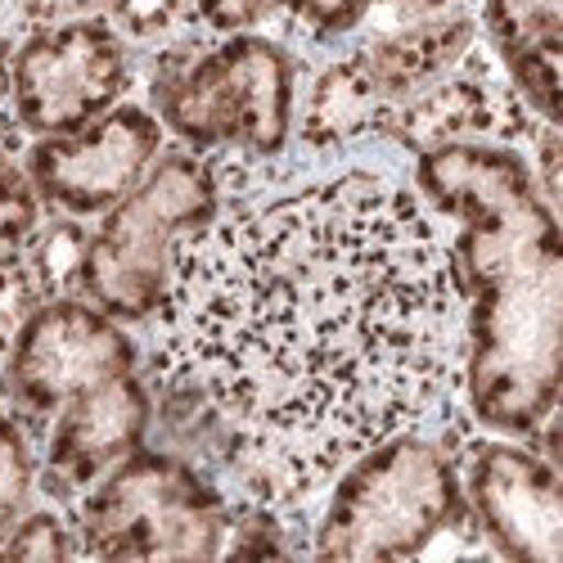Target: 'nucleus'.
Listing matches in <instances>:
<instances>
[{
	"mask_svg": "<svg viewBox=\"0 0 563 563\" xmlns=\"http://www.w3.org/2000/svg\"><path fill=\"white\" fill-rule=\"evenodd\" d=\"M36 221H41V199L32 190L27 172L0 150V249L23 244Z\"/></svg>",
	"mask_w": 563,
	"mask_h": 563,
	"instance_id": "nucleus-20",
	"label": "nucleus"
},
{
	"mask_svg": "<svg viewBox=\"0 0 563 563\" xmlns=\"http://www.w3.org/2000/svg\"><path fill=\"white\" fill-rule=\"evenodd\" d=\"M77 554V532L51 509H23L19 519L0 532V559H73Z\"/></svg>",
	"mask_w": 563,
	"mask_h": 563,
	"instance_id": "nucleus-19",
	"label": "nucleus"
},
{
	"mask_svg": "<svg viewBox=\"0 0 563 563\" xmlns=\"http://www.w3.org/2000/svg\"><path fill=\"white\" fill-rule=\"evenodd\" d=\"M415 185L460 221L451 244L464 294V393L478 424L528 438L559 410L563 253L532 167L505 145L415 154Z\"/></svg>",
	"mask_w": 563,
	"mask_h": 563,
	"instance_id": "nucleus-2",
	"label": "nucleus"
},
{
	"mask_svg": "<svg viewBox=\"0 0 563 563\" xmlns=\"http://www.w3.org/2000/svg\"><path fill=\"white\" fill-rule=\"evenodd\" d=\"M32 483H36V464L27 451V433L5 406V397H0V532L27 509Z\"/></svg>",
	"mask_w": 563,
	"mask_h": 563,
	"instance_id": "nucleus-17",
	"label": "nucleus"
},
{
	"mask_svg": "<svg viewBox=\"0 0 563 563\" xmlns=\"http://www.w3.org/2000/svg\"><path fill=\"white\" fill-rule=\"evenodd\" d=\"M113 0H14L19 19L36 27H59V23H81V19H109Z\"/></svg>",
	"mask_w": 563,
	"mask_h": 563,
	"instance_id": "nucleus-24",
	"label": "nucleus"
},
{
	"mask_svg": "<svg viewBox=\"0 0 563 563\" xmlns=\"http://www.w3.org/2000/svg\"><path fill=\"white\" fill-rule=\"evenodd\" d=\"M163 154V122L150 109L118 104L104 118L64 135H36L27 150V180L41 203L64 217H100Z\"/></svg>",
	"mask_w": 563,
	"mask_h": 563,
	"instance_id": "nucleus-9",
	"label": "nucleus"
},
{
	"mask_svg": "<svg viewBox=\"0 0 563 563\" xmlns=\"http://www.w3.org/2000/svg\"><path fill=\"white\" fill-rule=\"evenodd\" d=\"M10 45L0 41V122H5V113H10Z\"/></svg>",
	"mask_w": 563,
	"mask_h": 563,
	"instance_id": "nucleus-26",
	"label": "nucleus"
},
{
	"mask_svg": "<svg viewBox=\"0 0 563 563\" xmlns=\"http://www.w3.org/2000/svg\"><path fill=\"white\" fill-rule=\"evenodd\" d=\"M86 244H90V230L77 217H51V221H36L32 234L19 244L23 262L36 279V289L45 302L55 298H81V266H86Z\"/></svg>",
	"mask_w": 563,
	"mask_h": 563,
	"instance_id": "nucleus-16",
	"label": "nucleus"
},
{
	"mask_svg": "<svg viewBox=\"0 0 563 563\" xmlns=\"http://www.w3.org/2000/svg\"><path fill=\"white\" fill-rule=\"evenodd\" d=\"M374 5H379L397 27V23H415V19H429V14H451L464 5V0H374Z\"/></svg>",
	"mask_w": 563,
	"mask_h": 563,
	"instance_id": "nucleus-25",
	"label": "nucleus"
},
{
	"mask_svg": "<svg viewBox=\"0 0 563 563\" xmlns=\"http://www.w3.org/2000/svg\"><path fill=\"white\" fill-rule=\"evenodd\" d=\"M455 460L406 433L374 442L339 468L334 496L316 528V559H410L464 523Z\"/></svg>",
	"mask_w": 563,
	"mask_h": 563,
	"instance_id": "nucleus-3",
	"label": "nucleus"
},
{
	"mask_svg": "<svg viewBox=\"0 0 563 563\" xmlns=\"http://www.w3.org/2000/svg\"><path fill=\"white\" fill-rule=\"evenodd\" d=\"M150 419L154 401L135 369L77 393L51 419V433H45V492L73 500L77 492L96 487L113 464L145 446Z\"/></svg>",
	"mask_w": 563,
	"mask_h": 563,
	"instance_id": "nucleus-11",
	"label": "nucleus"
},
{
	"mask_svg": "<svg viewBox=\"0 0 563 563\" xmlns=\"http://www.w3.org/2000/svg\"><path fill=\"white\" fill-rule=\"evenodd\" d=\"M126 86L131 55L109 19L36 27L10 55V113L32 135H64L104 118Z\"/></svg>",
	"mask_w": 563,
	"mask_h": 563,
	"instance_id": "nucleus-8",
	"label": "nucleus"
},
{
	"mask_svg": "<svg viewBox=\"0 0 563 563\" xmlns=\"http://www.w3.org/2000/svg\"><path fill=\"white\" fill-rule=\"evenodd\" d=\"M393 100L384 96L374 77L365 73L361 55H343L311 81V96L302 104V145L307 150H343L361 135L388 131L393 118Z\"/></svg>",
	"mask_w": 563,
	"mask_h": 563,
	"instance_id": "nucleus-15",
	"label": "nucleus"
},
{
	"mask_svg": "<svg viewBox=\"0 0 563 563\" xmlns=\"http://www.w3.org/2000/svg\"><path fill=\"white\" fill-rule=\"evenodd\" d=\"M135 369V343L122 320L86 298L41 302L0 365V397L23 429H51V419L86 388Z\"/></svg>",
	"mask_w": 563,
	"mask_h": 563,
	"instance_id": "nucleus-7",
	"label": "nucleus"
},
{
	"mask_svg": "<svg viewBox=\"0 0 563 563\" xmlns=\"http://www.w3.org/2000/svg\"><path fill=\"white\" fill-rule=\"evenodd\" d=\"M464 361V294L424 199L369 172L217 212L154 311V374L199 401L230 474L289 509L429 419Z\"/></svg>",
	"mask_w": 563,
	"mask_h": 563,
	"instance_id": "nucleus-1",
	"label": "nucleus"
},
{
	"mask_svg": "<svg viewBox=\"0 0 563 563\" xmlns=\"http://www.w3.org/2000/svg\"><path fill=\"white\" fill-rule=\"evenodd\" d=\"M199 19L212 27V32H249L257 23H266L271 14L285 10V0H195Z\"/></svg>",
	"mask_w": 563,
	"mask_h": 563,
	"instance_id": "nucleus-22",
	"label": "nucleus"
},
{
	"mask_svg": "<svg viewBox=\"0 0 563 563\" xmlns=\"http://www.w3.org/2000/svg\"><path fill=\"white\" fill-rule=\"evenodd\" d=\"M474 41H478V23L464 10H451V14L397 23L393 32L365 41L356 55H361L365 73L374 77V86H379L393 104H401L415 90H424L429 81L446 77L464 55H474Z\"/></svg>",
	"mask_w": 563,
	"mask_h": 563,
	"instance_id": "nucleus-14",
	"label": "nucleus"
},
{
	"mask_svg": "<svg viewBox=\"0 0 563 563\" xmlns=\"http://www.w3.org/2000/svg\"><path fill=\"white\" fill-rule=\"evenodd\" d=\"M180 0H113L109 5V23L122 36H158L176 23Z\"/></svg>",
	"mask_w": 563,
	"mask_h": 563,
	"instance_id": "nucleus-23",
	"label": "nucleus"
},
{
	"mask_svg": "<svg viewBox=\"0 0 563 563\" xmlns=\"http://www.w3.org/2000/svg\"><path fill=\"white\" fill-rule=\"evenodd\" d=\"M77 554L90 559H217L230 532L225 496L190 460L131 451L77 500Z\"/></svg>",
	"mask_w": 563,
	"mask_h": 563,
	"instance_id": "nucleus-5",
	"label": "nucleus"
},
{
	"mask_svg": "<svg viewBox=\"0 0 563 563\" xmlns=\"http://www.w3.org/2000/svg\"><path fill=\"white\" fill-rule=\"evenodd\" d=\"M483 27L523 104L559 126V64H563V0H487Z\"/></svg>",
	"mask_w": 563,
	"mask_h": 563,
	"instance_id": "nucleus-13",
	"label": "nucleus"
},
{
	"mask_svg": "<svg viewBox=\"0 0 563 563\" xmlns=\"http://www.w3.org/2000/svg\"><path fill=\"white\" fill-rule=\"evenodd\" d=\"M464 505L483 537L514 563L563 559V487L559 464L537 446L478 442L464 468Z\"/></svg>",
	"mask_w": 563,
	"mask_h": 563,
	"instance_id": "nucleus-10",
	"label": "nucleus"
},
{
	"mask_svg": "<svg viewBox=\"0 0 563 563\" xmlns=\"http://www.w3.org/2000/svg\"><path fill=\"white\" fill-rule=\"evenodd\" d=\"M158 122L195 154L244 150L275 158L294 131V59L285 45L253 32H230L190 64L154 81Z\"/></svg>",
	"mask_w": 563,
	"mask_h": 563,
	"instance_id": "nucleus-6",
	"label": "nucleus"
},
{
	"mask_svg": "<svg viewBox=\"0 0 563 563\" xmlns=\"http://www.w3.org/2000/svg\"><path fill=\"white\" fill-rule=\"evenodd\" d=\"M388 135H397L410 154L442 145H509L523 135L532 140V109L509 81L464 55L446 77L393 109Z\"/></svg>",
	"mask_w": 563,
	"mask_h": 563,
	"instance_id": "nucleus-12",
	"label": "nucleus"
},
{
	"mask_svg": "<svg viewBox=\"0 0 563 563\" xmlns=\"http://www.w3.org/2000/svg\"><path fill=\"white\" fill-rule=\"evenodd\" d=\"M41 289H36V279L23 262V249L19 244H5L0 249V365L10 361L19 334H23V324L32 320V311L41 307Z\"/></svg>",
	"mask_w": 563,
	"mask_h": 563,
	"instance_id": "nucleus-18",
	"label": "nucleus"
},
{
	"mask_svg": "<svg viewBox=\"0 0 563 563\" xmlns=\"http://www.w3.org/2000/svg\"><path fill=\"white\" fill-rule=\"evenodd\" d=\"M285 10L320 36H339V32H352L374 10V0H285Z\"/></svg>",
	"mask_w": 563,
	"mask_h": 563,
	"instance_id": "nucleus-21",
	"label": "nucleus"
},
{
	"mask_svg": "<svg viewBox=\"0 0 563 563\" xmlns=\"http://www.w3.org/2000/svg\"><path fill=\"white\" fill-rule=\"evenodd\" d=\"M221 212V185L203 154H158L131 195H122L86 244L81 298L122 324L154 320L185 234Z\"/></svg>",
	"mask_w": 563,
	"mask_h": 563,
	"instance_id": "nucleus-4",
	"label": "nucleus"
}]
</instances>
